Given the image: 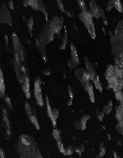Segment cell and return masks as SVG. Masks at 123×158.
Instances as JSON below:
<instances>
[{"label":"cell","mask_w":123,"mask_h":158,"mask_svg":"<svg viewBox=\"0 0 123 158\" xmlns=\"http://www.w3.org/2000/svg\"><path fill=\"white\" fill-rule=\"evenodd\" d=\"M15 149L19 157H42L36 141L27 135L22 134L19 137Z\"/></svg>","instance_id":"1"},{"label":"cell","mask_w":123,"mask_h":158,"mask_svg":"<svg viewBox=\"0 0 123 158\" xmlns=\"http://www.w3.org/2000/svg\"><path fill=\"white\" fill-rule=\"evenodd\" d=\"M64 20L63 17L54 16L51 19L48 21L39 38L42 45L45 47L53 41L54 34L59 33L61 30Z\"/></svg>","instance_id":"2"},{"label":"cell","mask_w":123,"mask_h":158,"mask_svg":"<svg viewBox=\"0 0 123 158\" xmlns=\"http://www.w3.org/2000/svg\"><path fill=\"white\" fill-rule=\"evenodd\" d=\"M114 34L109 32L112 52L114 56L116 65L122 68L123 65V21H120L116 28Z\"/></svg>","instance_id":"3"},{"label":"cell","mask_w":123,"mask_h":158,"mask_svg":"<svg viewBox=\"0 0 123 158\" xmlns=\"http://www.w3.org/2000/svg\"><path fill=\"white\" fill-rule=\"evenodd\" d=\"M105 76L114 93L122 89L123 70L121 68L117 65H109L106 69Z\"/></svg>","instance_id":"4"},{"label":"cell","mask_w":123,"mask_h":158,"mask_svg":"<svg viewBox=\"0 0 123 158\" xmlns=\"http://www.w3.org/2000/svg\"><path fill=\"white\" fill-rule=\"evenodd\" d=\"M79 17L81 21L87 29L91 37L93 39H95L96 35L94 24L93 19V17L90 11L87 10V8L81 10V13L79 14Z\"/></svg>","instance_id":"5"},{"label":"cell","mask_w":123,"mask_h":158,"mask_svg":"<svg viewBox=\"0 0 123 158\" xmlns=\"http://www.w3.org/2000/svg\"><path fill=\"white\" fill-rule=\"evenodd\" d=\"M2 110V126L4 129L6 139H9L12 135V126L11 122L7 110L3 107Z\"/></svg>","instance_id":"6"},{"label":"cell","mask_w":123,"mask_h":158,"mask_svg":"<svg viewBox=\"0 0 123 158\" xmlns=\"http://www.w3.org/2000/svg\"><path fill=\"white\" fill-rule=\"evenodd\" d=\"M74 74L76 78L80 80L84 89L86 88L90 83V76L87 72L86 69L78 68L74 70Z\"/></svg>","instance_id":"7"},{"label":"cell","mask_w":123,"mask_h":158,"mask_svg":"<svg viewBox=\"0 0 123 158\" xmlns=\"http://www.w3.org/2000/svg\"><path fill=\"white\" fill-rule=\"evenodd\" d=\"M70 48L71 50L69 58L67 60V65L70 68L74 69L79 65V55L73 43H71Z\"/></svg>","instance_id":"8"},{"label":"cell","mask_w":123,"mask_h":158,"mask_svg":"<svg viewBox=\"0 0 123 158\" xmlns=\"http://www.w3.org/2000/svg\"><path fill=\"white\" fill-rule=\"evenodd\" d=\"M25 108L26 113L29 121L35 126L36 129H40V126L37 118V114L34 109L28 102L25 103Z\"/></svg>","instance_id":"9"},{"label":"cell","mask_w":123,"mask_h":158,"mask_svg":"<svg viewBox=\"0 0 123 158\" xmlns=\"http://www.w3.org/2000/svg\"><path fill=\"white\" fill-rule=\"evenodd\" d=\"M23 4L25 7L29 6L34 10L42 11L46 19L48 21V14L46 10L45 6L41 1H23Z\"/></svg>","instance_id":"10"},{"label":"cell","mask_w":123,"mask_h":158,"mask_svg":"<svg viewBox=\"0 0 123 158\" xmlns=\"http://www.w3.org/2000/svg\"><path fill=\"white\" fill-rule=\"evenodd\" d=\"M34 96L37 104L41 106H43L41 81L39 77L36 78L34 84Z\"/></svg>","instance_id":"11"},{"label":"cell","mask_w":123,"mask_h":158,"mask_svg":"<svg viewBox=\"0 0 123 158\" xmlns=\"http://www.w3.org/2000/svg\"><path fill=\"white\" fill-rule=\"evenodd\" d=\"M1 22L4 24L6 23L9 26H12V19L6 3L3 2L1 4Z\"/></svg>","instance_id":"12"},{"label":"cell","mask_w":123,"mask_h":158,"mask_svg":"<svg viewBox=\"0 0 123 158\" xmlns=\"http://www.w3.org/2000/svg\"><path fill=\"white\" fill-rule=\"evenodd\" d=\"M46 105H47V112L48 115L50 119L51 120L53 126L56 127L57 124V119L59 115V110L57 108H52L50 106L49 102V98L47 96H46Z\"/></svg>","instance_id":"13"},{"label":"cell","mask_w":123,"mask_h":158,"mask_svg":"<svg viewBox=\"0 0 123 158\" xmlns=\"http://www.w3.org/2000/svg\"><path fill=\"white\" fill-rule=\"evenodd\" d=\"M84 60V62H85L87 72L90 76V80H92L93 81L98 76L95 70L94 65L92 64L87 56H85Z\"/></svg>","instance_id":"14"},{"label":"cell","mask_w":123,"mask_h":158,"mask_svg":"<svg viewBox=\"0 0 123 158\" xmlns=\"http://www.w3.org/2000/svg\"><path fill=\"white\" fill-rule=\"evenodd\" d=\"M91 116L89 115H85L82 116L79 120L74 122V125L77 130L84 131L87 128V122L90 119Z\"/></svg>","instance_id":"15"},{"label":"cell","mask_w":123,"mask_h":158,"mask_svg":"<svg viewBox=\"0 0 123 158\" xmlns=\"http://www.w3.org/2000/svg\"><path fill=\"white\" fill-rule=\"evenodd\" d=\"M90 6V11L93 17H94L97 19H99L101 17L102 8L97 4V2L96 1H91L89 2Z\"/></svg>","instance_id":"16"},{"label":"cell","mask_w":123,"mask_h":158,"mask_svg":"<svg viewBox=\"0 0 123 158\" xmlns=\"http://www.w3.org/2000/svg\"><path fill=\"white\" fill-rule=\"evenodd\" d=\"M53 137L57 141V145H58V148L60 150V152L64 153L65 152V148H64V146L62 142L61 136H60V131L58 129H55L53 130L52 133Z\"/></svg>","instance_id":"17"},{"label":"cell","mask_w":123,"mask_h":158,"mask_svg":"<svg viewBox=\"0 0 123 158\" xmlns=\"http://www.w3.org/2000/svg\"><path fill=\"white\" fill-rule=\"evenodd\" d=\"M114 8L120 12H122V6L120 1H110L107 3L106 10L110 11L112 8Z\"/></svg>","instance_id":"18"},{"label":"cell","mask_w":123,"mask_h":158,"mask_svg":"<svg viewBox=\"0 0 123 158\" xmlns=\"http://www.w3.org/2000/svg\"><path fill=\"white\" fill-rule=\"evenodd\" d=\"M36 47L37 49L39 50L40 52V55H41V58L44 62L45 63H46L47 62V58L46 54V52L45 50V47L44 46L42 45L39 42V38H37L36 39Z\"/></svg>","instance_id":"19"},{"label":"cell","mask_w":123,"mask_h":158,"mask_svg":"<svg viewBox=\"0 0 123 158\" xmlns=\"http://www.w3.org/2000/svg\"><path fill=\"white\" fill-rule=\"evenodd\" d=\"M68 42V34L67 31L66 27L64 28V33L61 39V43L60 45L59 46V50L60 51H62L65 50L67 44Z\"/></svg>","instance_id":"20"},{"label":"cell","mask_w":123,"mask_h":158,"mask_svg":"<svg viewBox=\"0 0 123 158\" xmlns=\"http://www.w3.org/2000/svg\"><path fill=\"white\" fill-rule=\"evenodd\" d=\"M85 90L87 92L89 95L91 101H92V103H94L95 102L94 94L93 91V85L92 83H89L87 87L85 89Z\"/></svg>","instance_id":"21"},{"label":"cell","mask_w":123,"mask_h":158,"mask_svg":"<svg viewBox=\"0 0 123 158\" xmlns=\"http://www.w3.org/2000/svg\"><path fill=\"white\" fill-rule=\"evenodd\" d=\"M5 91H6V86H5V83H4V77H3V74L2 73L1 70V99H3L5 96Z\"/></svg>","instance_id":"22"},{"label":"cell","mask_w":123,"mask_h":158,"mask_svg":"<svg viewBox=\"0 0 123 158\" xmlns=\"http://www.w3.org/2000/svg\"><path fill=\"white\" fill-rule=\"evenodd\" d=\"M116 117L117 119L118 122H123V109L122 106H118L116 108Z\"/></svg>","instance_id":"23"},{"label":"cell","mask_w":123,"mask_h":158,"mask_svg":"<svg viewBox=\"0 0 123 158\" xmlns=\"http://www.w3.org/2000/svg\"><path fill=\"white\" fill-rule=\"evenodd\" d=\"M93 81L94 83L96 88L98 89L100 92H102V90H103V84H102V83L100 81L99 76H97L94 80H93Z\"/></svg>","instance_id":"24"},{"label":"cell","mask_w":123,"mask_h":158,"mask_svg":"<svg viewBox=\"0 0 123 158\" xmlns=\"http://www.w3.org/2000/svg\"><path fill=\"white\" fill-rule=\"evenodd\" d=\"M106 152V149L105 147L104 143H102L99 145V149L98 155L96 157H102L105 155Z\"/></svg>","instance_id":"25"},{"label":"cell","mask_w":123,"mask_h":158,"mask_svg":"<svg viewBox=\"0 0 123 158\" xmlns=\"http://www.w3.org/2000/svg\"><path fill=\"white\" fill-rule=\"evenodd\" d=\"M112 108H113V106H112V102L111 101H110L108 102L107 105L104 106L103 108V111L104 113H106L107 114H109L110 111L112 110Z\"/></svg>","instance_id":"26"},{"label":"cell","mask_w":123,"mask_h":158,"mask_svg":"<svg viewBox=\"0 0 123 158\" xmlns=\"http://www.w3.org/2000/svg\"><path fill=\"white\" fill-rule=\"evenodd\" d=\"M33 24H34V19L33 17H31L29 19L27 22L28 29H29V32H30L31 36H32V33Z\"/></svg>","instance_id":"27"},{"label":"cell","mask_w":123,"mask_h":158,"mask_svg":"<svg viewBox=\"0 0 123 158\" xmlns=\"http://www.w3.org/2000/svg\"><path fill=\"white\" fill-rule=\"evenodd\" d=\"M75 151V149L72 147L71 145H70L65 148V152L63 154L65 156H69L72 154Z\"/></svg>","instance_id":"28"},{"label":"cell","mask_w":123,"mask_h":158,"mask_svg":"<svg viewBox=\"0 0 123 158\" xmlns=\"http://www.w3.org/2000/svg\"><path fill=\"white\" fill-rule=\"evenodd\" d=\"M69 99L68 100L67 104L69 106H70L72 103L74 98V93L70 86L69 87Z\"/></svg>","instance_id":"29"},{"label":"cell","mask_w":123,"mask_h":158,"mask_svg":"<svg viewBox=\"0 0 123 158\" xmlns=\"http://www.w3.org/2000/svg\"><path fill=\"white\" fill-rule=\"evenodd\" d=\"M75 152L77 153V154L79 156V157H81V154L85 150V146L84 145H81L77 147L75 149Z\"/></svg>","instance_id":"30"},{"label":"cell","mask_w":123,"mask_h":158,"mask_svg":"<svg viewBox=\"0 0 123 158\" xmlns=\"http://www.w3.org/2000/svg\"><path fill=\"white\" fill-rule=\"evenodd\" d=\"M101 16L103 20V21H104V24L106 26H107L108 25V23L107 20V18H106V14H105L104 10L102 9V11H101Z\"/></svg>","instance_id":"31"},{"label":"cell","mask_w":123,"mask_h":158,"mask_svg":"<svg viewBox=\"0 0 123 158\" xmlns=\"http://www.w3.org/2000/svg\"><path fill=\"white\" fill-rule=\"evenodd\" d=\"M42 73L45 76H49L52 73L51 69V68L44 69L43 70Z\"/></svg>","instance_id":"32"},{"label":"cell","mask_w":123,"mask_h":158,"mask_svg":"<svg viewBox=\"0 0 123 158\" xmlns=\"http://www.w3.org/2000/svg\"><path fill=\"white\" fill-rule=\"evenodd\" d=\"M5 101H6L7 106L8 107L9 109H10V110H12V103H11V100H10V98L8 96H6Z\"/></svg>","instance_id":"33"},{"label":"cell","mask_w":123,"mask_h":158,"mask_svg":"<svg viewBox=\"0 0 123 158\" xmlns=\"http://www.w3.org/2000/svg\"><path fill=\"white\" fill-rule=\"evenodd\" d=\"M78 5L80 6L81 10H83L86 9V5H85V2L84 1H77Z\"/></svg>","instance_id":"34"},{"label":"cell","mask_w":123,"mask_h":158,"mask_svg":"<svg viewBox=\"0 0 123 158\" xmlns=\"http://www.w3.org/2000/svg\"><path fill=\"white\" fill-rule=\"evenodd\" d=\"M56 2H57V4H58V8H59V9L61 11H64L65 10H64L63 4L62 1H56Z\"/></svg>","instance_id":"35"},{"label":"cell","mask_w":123,"mask_h":158,"mask_svg":"<svg viewBox=\"0 0 123 158\" xmlns=\"http://www.w3.org/2000/svg\"><path fill=\"white\" fill-rule=\"evenodd\" d=\"M104 116H105V115H104V113L103 111L102 112L97 114V117L98 119L100 121H102L103 120Z\"/></svg>","instance_id":"36"},{"label":"cell","mask_w":123,"mask_h":158,"mask_svg":"<svg viewBox=\"0 0 123 158\" xmlns=\"http://www.w3.org/2000/svg\"><path fill=\"white\" fill-rule=\"evenodd\" d=\"M117 129L120 133L123 134V125L122 124H118L116 126Z\"/></svg>","instance_id":"37"},{"label":"cell","mask_w":123,"mask_h":158,"mask_svg":"<svg viewBox=\"0 0 123 158\" xmlns=\"http://www.w3.org/2000/svg\"><path fill=\"white\" fill-rule=\"evenodd\" d=\"M66 13V14H67L69 17H73L74 16V12L73 11H68V10H65L64 11Z\"/></svg>","instance_id":"38"},{"label":"cell","mask_w":123,"mask_h":158,"mask_svg":"<svg viewBox=\"0 0 123 158\" xmlns=\"http://www.w3.org/2000/svg\"><path fill=\"white\" fill-rule=\"evenodd\" d=\"M6 157L5 152L4 151L2 150V149H1V158H5Z\"/></svg>","instance_id":"39"},{"label":"cell","mask_w":123,"mask_h":158,"mask_svg":"<svg viewBox=\"0 0 123 158\" xmlns=\"http://www.w3.org/2000/svg\"><path fill=\"white\" fill-rule=\"evenodd\" d=\"M9 6H10V8H11V9H14L13 1H10L9 2Z\"/></svg>","instance_id":"40"}]
</instances>
